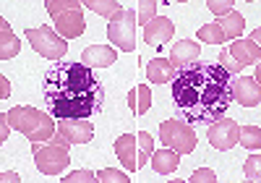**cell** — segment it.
<instances>
[{
	"instance_id": "6da1fadb",
	"label": "cell",
	"mask_w": 261,
	"mask_h": 183,
	"mask_svg": "<svg viewBox=\"0 0 261 183\" xmlns=\"http://www.w3.org/2000/svg\"><path fill=\"white\" fill-rule=\"evenodd\" d=\"M230 74L222 65L196 60L172 79V105L188 126H209L230 107Z\"/></svg>"
},
{
	"instance_id": "7a4b0ae2",
	"label": "cell",
	"mask_w": 261,
	"mask_h": 183,
	"mask_svg": "<svg viewBox=\"0 0 261 183\" xmlns=\"http://www.w3.org/2000/svg\"><path fill=\"white\" fill-rule=\"evenodd\" d=\"M42 97L53 118H89L105 105V86L81 60H58L42 79Z\"/></svg>"
},
{
	"instance_id": "3957f363",
	"label": "cell",
	"mask_w": 261,
	"mask_h": 183,
	"mask_svg": "<svg viewBox=\"0 0 261 183\" xmlns=\"http://www.w3.org/2000/svg\"><path fill=\"white\" fill-rule=\"evenodd\" d=\"M8 123L18 133H24L29 142H50L53 136L58 133L55 118L47 116V112H39L37 107L18 105V107L8 110Z\"/></svg>"
},
{
	"instance_id": "277c9868",
	"label": "cell",
	"mask_w": 261,
	"mask_h": 183,
	"mask_svg": "<svg viewBox=\"0 0 261 183\" xmlns=\"http://www.w3.org/2000/svg\"><path fill=\"white\" fill-rule=\"evenodd\" d=\"M34 165L42 175H60L71 163V149L68 142L60 133H55L50 142H32Z\"/></svg>"
},
{
	"instance_id": "5b68a950",
	"label": "cell",
	"mask_w": 261,
	"mask_h": 183,
	"mask_svg": "<svg viewBox=\"0 0 261 183\" xmlns=\"http://www.w3.org/2000/svg\"><path fill=\"white\" fill-rule=\"evenodd\" d=\"M45 8L55 18V29L63 39H76L84 34V3H79V0H45Z\"/></svg>"
},
{
	"instance_id": "8992f818",
	"label": "cell",
	"mask_w": 261,
	"mask_h": 183,
	"mask_svg": "<svg viewBox=\"0 0 261 183\" xmlns=\"http://www.w3.org/2000/svg\"><path fill=\"white\" fill-rule=\"evenodd\" d=\"M160 139L165 147L175 149L178 154H191L196 149V131L186 121H165L160 126Z\"/></svg>"
},
{
	"instance_id": "52a82bcc",
	"label": "cell",
	"mask_w": 261,
	"mask_h": 183,
	"mask_svg": "<svg viewBox=\"0 0 261 183\" xmlns=\"http://www.w3.org/2000/svg\"><path fill=\"white\" fill-rule=\"evenodd\" d=\"M107 39L110 44H115L118 50H136V13H130L128 8H123L107 27Z\"/></svg>"
},
{
	"instance_id": "ba28073f",
	"label": "cell",
	"mask_w": 261,
	"mask_h": 183,
	"mask_svg": "<svg viewBox=\"0 0 261 183\" xmlns=\"http://www.w3.org/2000/svg\"><path fill=\"white\" fill-rule=\"evenodd\" d=\"M27 39L29 44L42 55V58H50V60H60L65 53H68V42H65L58 32L47 29V27H39V29H27Z\"/></svg>"
},
{
	"instance_id": "9c48e42d",
	"label": "cell",
	"mask_w": 261,
	"mask_h": 183,
	"mask_svg": "<svg viewBox=\"0 0 261 183\" xmlns=\"http://www.w3.org/2000/svg\"><path fill=\"white\" fill-rule=\"evenodd\" d=\"M238 133H241V126H238L232 118H220V121H214L209 123V133H206V139L214 149H220V152H227L235 147L238 142Z\"/></svg>"
},
{
	"instance_id": "30bf717a",
	"label": "cell",
	"mask_w": 261,
	"mask_h": 183,
	"mask_svg": "<svg viewBox=\"0 0 261 183\" xmlns=\"http://www.w3.org/2000/svg\"><path fill=\"white\" fill-rule=\"evenodd\" d=\"M58 133L68 144H89L94 139V128H92L89 118H60Z\"/></svg>"
},
{
	"instance_id": "8fae6325",
	"label": "cell",
	"mask_w": 261,
	"mask_h": 183,
	"mask_svg": "<svg viewBox=\"0 0 261 183\" xmlns=\"http://www.w3.org/2000/svg\"><path fill=\"white\" fill-rule=\"evenodd\" d=\"M230 97L246 107H256L261 102L258 81L251 76H230Z\"/></svg>"
},
{
	"instance_id": "7c38bea8",
	"label": "cell",
	"mask_w": 261,
	"mask_h": 183,
	"mask_svg": "<svg viewBox=\"0 0 261 183\" xmlns=\"http://www.w3.org/2000/svg\"><path fill=\"white\" fill-rule=\"evenodd\" d=\"M118 60V50L110 44H89V48L81 50V63L86 68H110Z\"/></svg>"
},
{
	"instance_id": "4fadbf2b",
	"label": "cell",
	"mask_w": 261,
	"mask_h": 183,
	"mask_svg": "<svg viewBox=\"0 0 261 183\" xmlns=\"http://www.w3.org/2000/svg\"><path fill=\"white\" fill-rule=\"evenodd\" d=\"M199 53H201V48H199L193 39H180V42L172 44L170 63H172V68H175V71H183V68H188L191 63L199 60Z\"/></svg>"
},
{
	"instance_id": "5bb4252c",
	"label": "cell",
	"mask_w": 261,
	"mask_h": 183,
	"mask_svg": "<svg viewBox=\"0 0 261 183\" xmlns=\"http://www.w3.org/2000/svg\"><path fill=\"white\" fill-rule=\"evenodd\" d=\"M172 34H175V24H172L170 18H165V16L151 18L149 24L144 27V39L149 44H154V48H160V44H165L167 39H172Z\"/></svg>"
},
{
	"instance_id": "9a60e30c",
	"label": "cell",
	"mask_w": 261,
	"mask_h": 183,
	"mask_svg": "<svg viewBox=\"0 0 261 183\" xmlns=\"http://www.w3.org/2000/svg\"><path fill=\"white\" fill-rule=\"evenodd\" d=\"M227 53L232 55V60L246 68V65H258V58H261V50H258V44L251 42V39H232V44L227 48Z\"/></svg>"
},
{
	"instance_id": "2e32d148",
	"label": "cell",
	"mask_w": 261,
	"mask_h": 183,
	"mask_svg": "<svg viewBox=\"0 0 261 183\" xmlns=\"http://www.w3.org/2000/svg\"><path fill=\"white\" fill-rule=\"evenodd\" d=\"M115 154L128 170H139V152H136V136L123 133L115 139Z\"/></svg>"
},
{
	"instance_id": "e0dca14e",
	"label": "cell",
	"mask_w": 261,
	"mask_h": 183,
	"mask_svg": "<svg viewBox=\"0 0 261 183\" xmlns=\"http://www.w3.org/2000/svg\"><path fill=\"white\" fill-rule=\"evenodd\" d=\"M175 68H172V63L167 58H154L151 63H146V79L149 84H167L175 79Z\"/></svg>"
},
{
	"instance_id": "ac0fdd59",
	"label": "cell",
	"mask_w": 261,
	"mask_h": 183,
	"mask_svg": "<svg viewBox=\"0 0 261 183\" xmlns=\"http://www.w3.org/2000/svg\"><path fill=\"white\" fill-rule=\"evenodd\" d=\"M149 159H151V168H154L160 175H170L172 170L180 165V154L175 149H170V147H165L160 152H151Z\"/></svg>"
},
{
	"instance_id": "d6986e66",
	"label": "cell",
	"mask_w": 261,
	"mask_h": 183,
	"mask_svg": "<svg viewBox=\"0 0 261 183\" xmlns=\"http://www.w3.org/2000/svg\"><path fill=\"white\" fill-rule=\"evenodd\" d=\"M18 50H21V42L16 39L11 24L3 18V21H0V58H3V60H11V58L18 55Z\"/></svg>"
},
{
	"instance_id": "ffe728a7",
	"label": "cell",
	"mask_w": 261,
	"mask_h": 183,
	"mask_svg": "<svg viewBox=\"0 0 261 183\" xmlns=\"http://www.w3.org/2000/svg\"><path fill=\"white\" fill-rule=\"evenodd\" d=\"M220 24V29H222V34H225V39H241V34L246 32V18L241 16V13H227V16H222V21H217Z\"/></svg>"
},
{
	"instance_id": "44dd1931",
	"label": "cell",
	"mask_w": 261,
	"mask_h": 183,
	"mask_svg": "<svg viewBox=\"0 0 261 183\" xmlns=\"http://www.w3.org/2000/svg\"><path fill=\"white\" fill-rule=\"evenodd\" d=\"M128 105L136 116H144V112L151 107V86L149 84H139L134 92L128 95Z\"/></svg>"
},
{
	"instance_id": "7402d4cb",
	"label": "cell",
	"mask_w": 261,
	"mask_h": 183,
	"mask_svg": "<svg viewBox=\"0 0 261 183\" xmlns=\"http://www.w3.org/2000/svg\"><path fill=\"white\" fill-rule=\"evenodd\" d=\"M84 8H92L94 13H99V16H105V18H110V21L123 11V6L115 3V0H110V3H107V0H86Z\"/></svg>"
},
{
	"instance_id": "603a6c76",
	"label": "cell",
	"mask_w": 261,
	"mask_h": 183,
	"mask_svg": "<svg viewBox=\"0 0 261 183\" xmlns=\"http://www.w3.org/2000/svg\"><path fill=\"white\" fill-rule=\"evenodd\" d=\"M136 152H139V168H144L149 163L151 152H154V136L146 133V131L136 133Z\"/></svg>"
},
{
	"instance_id": "cb8c5ba5",
	"label": "cell",
	"mask_w": 261,
	"mask_h": 183,
	"mask_svg": "<svg viewBox=\"0 0 261 183\" xmlns=\"http://www.w3.org/2000/svg\"><path fill=\"white\" fill-rule=\"evenodd\" d=\"M238 142H241L246 149H251V152H258V147H261V128L258 126H243L241 133H238Z\"/></svg>"
},
{
	"instance_id": "d4e9b609",
	"label": "cell",
	"mask_w": 261,
	"mask_h": 183,
	"mask_svg": "<svg viewBox=\"0 0 261 183\" xmlns=\"http://www.w3.org/2000/svg\"><path fill=\"white\" fill-rule=\"evenodd\" d=\"M199 39H201V42H209V44H222V42H227L225 34H222V29H220V24H206V27H201V29H199Z\"/></svg>"
},
{
	"instance_id": "484cf974",
	"label": "cell",
	"mask_w": 261,
	"mask_h": 183,
	"mask_svg": "<svg viewBox=\"0 0 261 183\" xmlns=\"http://www.w3.org/2000/svg\"><path fill=\"white\" fill-rule=\"evenodd\" d=\"M151 18H157V3H154V0H141V3H139V16H136V21L146 27Z\"/></svg>"
},
{
	"instance_id": "4316f807",
	"label": "cell",
	"mask_w": 261,
	"mask_h": 183,
	"mask_svg": "<svg viewBox=\"0 0 261 183\" xmlns=\"http://www.w3.org/2000/svg\"><path fill=\"white\" fill-rule=\"evenodd\" d=\"M243 173H246V178H248V180H258V178H261V154H258V152H256V154H251V157L246 159Z\"/></svg>"
},
{
	"instance_id": "83f0119b",
	"label": "cell",
	"mask_w": 261,
	"mask_h": 183,
	"mask_svg": "<svg viewBox=\"0 0 261 183\" xmlns=\"http://www.w3.org/2000/svg\"><path fill=\"white\" fill-rule=\"evenodd\" d=\"M97 180H102V183H128L130 178H128L125 173H120V170L105 168V170H99V173H97Z\"/></svg>"
},
{
	"instance_id": "f1b7e54d",
	"label": "cell",
	"mask_w": 261,
	"mask_h": 183,
	"mask_svg": "<svg viewBox=\"0 0 261 183\" xmlns=\"http://www.w3.org/2000/svg\"><path fill=\"white\" fill-rule=\"evenodd\" d=\"M60 180L63 183H92V180H97V173H92V170H73L68 175H63Z\"/></svg>"
},
{
	"instance_id": "f546056e",
	"label": "cell",
	"mask_w": 261,
	"mask_h": 183,
	"mask_svg": "<svg viewBox=\"0 0 261 183\" xmlns=\"http://www.w3.org/2000/svg\"><path fill=\"white\" fill-rule=\"evenodd\" d=\"M188 183H217V173L209 170V168H199V170H193Z\"/></svg>"
},
{
	"instance_id": "4dcf8cb0",
	"label": "cell",
	"mask_w": 261,
	"mask_h": 183,
	"mask_svg": "<svg viewBox=\"0 0 261 183\" xmlns=\"http://www.w3.org/2000/svg\"><path fill=\"white\" fill-rule=\"evenodd\" d=\"M206 8H209L214 16H227V13H232L235 3H232V0H225V3H220V0H209Z\"/></svg>"
},
{
	"instance_id": "1f68e13d",
	"label": "cell",
	"mask_w": 261,
	"mask_h": 183,
	"mask_svg": "<svg viewBox=\"0 0 261 183\" xmlns=\"http://www.w3.org/2000/svg\"><path fill=\"white\" fill-rule=\"evenodd\" d=\"M217 65H222V68H225V71H227L230 76H235V71H243V68H241V65H238V63L232 60V55L227 53V48L220 53V63H217Z\"/></svg>"
},
{
	"instance_id": "d6a6232c",
	"label": "cell",
	"mask_w": 261,
	"mask_h": 183,
	"mask_svg": "<svg viewBox=\"0 0 261 183\" xmlns=\"http://www.w3.org/2000/svg\"><path fill=\"white\" fill-rule=\"evenodd\" d=\"M8 136H11V123H8V116H3V118H0V142L6 144Z\"/></svg>"
},
{
	"instance_id": "836d02e7",
	"label": "cell",
	"mask_w": 261,
	"mask_h": 183,
	"mask_svg": "<svg viewBox=\"0 0 261 183\" xmlns=\"http://www.w3.org/2000/svg\"><path fill=\"white\" fill-rule=\"evenodd\" d=\"M8 95H11V81L3 76V81H0V100H6Z\"/></svg>"
},
{
	"instance_id": "e575fe53",
	"label": "cell",
	"mask_w": 261,
	"mask_h": 183,
	"mask_svg": "<svg viewBox=\"0 0 261 183\" xmlns=\"http://www.w3.org/2000/svg\"><path fill=\"white\" fill-rule=\"evenodd\" d=\"M6 180H18V175L11 173V170H6V173H3V183H6Z\"/></svg>"
}]
</instances>
